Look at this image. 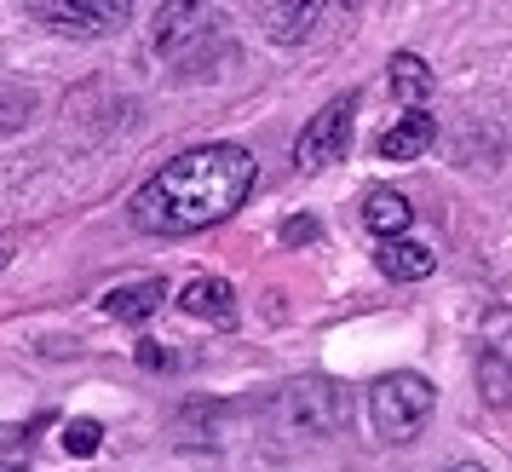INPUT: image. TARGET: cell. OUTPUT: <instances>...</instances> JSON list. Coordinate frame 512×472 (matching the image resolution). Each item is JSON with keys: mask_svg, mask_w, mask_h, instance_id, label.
<instances>
[{"mask_svg": "<svg viewBox=\"0 0 512 472\" xmlns=\"http://www.w3.org/2000/svg\"><path fill=\"white\" fill-rule=\"evenodd\" d=\"M254 179L259 162L242 144H196L144 179V190L133 196V219L150 236L213 231L254 196Z\"/></svg>", "mask_w": 512, "mask_h": 472, "instance_id": "1", "label": "cell"}, {"mask_svg": "<svg viewBox=\"0 0 512 472\" xmlns=\"http://www.w3.org/2000/svg\"><path fill=\"white\" fill-rule=\"evenodd\" d=\"M265 421L288 438H328L346 421V386L328 375H300L265 398Z\"/></svg>", "mask_w": 512, "mask_h": 472, "instance_id": "2", "label": "cell"}, {"mask_svg": "<svg viewBox=\"0 0 512 472\" xmlns=\"http://www.w3.org/2000/svg\"><path fill=\"white\" fill-rule=\"evenodd\" d=\"M432 409H438V386L415 369H392L369 386V426L386 444H409L432 421Z\"/></svg>", "mask_w": 512, "mask_h": 472, "instance_id": "3", "label": "cell"}, {"mask_svg": "<svg viewBox=\"0 0 512 472\" xmlns=\"http://www.w3.org/2000/svg\"><path fill=\"white\" fill-rule=\"evenodd\" d=\"M351 127H357V93H340L328 110H317V116L300 127V139H294V167H300V173L334 167L351 150Z\"/></svg>", "mask_w": 512, "mask_h": 472, "instance_id": "4", "label": "cell"}, {"mask_svg": "<svg viewBox=\"0 0 512 472\" xmlns=\"http://www.w3.org/2000/svg\"><path fill=\"white\" fill-rule=\"evenodd\" d=\"M202 41H213L208 0H167L162 12L150 18V47L162 52V58H190Z\"/></svg>", "mask_w": 512, "mask_h": 472, "instance_id": "5", "label": "cell"}, {"mask_svg": "<svg viewBox=\"0 0 512 472\" xmlns=\"http://www.w3.org/2000/svg\"><path fill=\"white\" fill-rule=\"evenodd\" d=\"M47 24L64 35H81V41H98V35H116L133 24V0H52Z\"/></svg>", "mask_w": 512, "mask_h": 472, "instance_id": "6", "label": "cell"}, {"mask_svg": "<svg viewBox=\"0 0 512 472\" xmlns=\"http://www.w3.org/2000/svg\"><path fill=\"white\" fill-rule=\"evenodd\" d=\"M173 300H179V311L196 317V323H213V329H231L236 323V288L225 283V277H190Z\"/></svg>", "mask_w": 512, "mask_h": 472, "instance_id": "7", "label": "cell"}, {"mask_svg": "<svg viewBox=\"0 0 512 472\" xmlns=\"http://www.w3.org/2000/svg\"><path fill=\"white\" fill-rule=\"evenodd\" d=\"M432 139H438V121L426 116L420 104H409V110H403V121L380 133V156H386V162H415V156H426V150H432Z\"/></svg>", "mask_w": 512, "mask_h": 472, "instance_id": "8", "label": "cell"}, {"mask_svg": "<svg viewBox=\"0 0 512 472\" xmlns=\"http://www.w3.org/2000/svg\"><path fill=\"white\" fill-rule=\"evenodd\" d=\"M323 6L328 0H265V41H277V47L305 41L323 18Z\"/></svg>", "mask_w": 512, "mask_h": 472, "instance_id": "9", "label": "cell"}, {"mask_svg": "<svg viewBox=\"0 0 512 472\" xmlns=\"http://www.w3.org/2000/svg\"><path fill=\"white\" fill-rule=\"evenodd\" d=\"M374 260H380V271L392 277V283H420V277H432V265H438V254L426 248V242H415V236H386L380 248H374Z\"/></svg>", "mask_w": 512, "mask_h": 472, "instance_id": "10", "label": "cell"}, {"mask_svg": "<svg viewBox=\"0 0 512 472\" xmlns=\"http://www.w3.org/2000/svg\"><path fill=\"white\" fill-rule=\"evenodd\" d=\"M167 300V283L162 277H144V283H121L104 294V317H116V323H144V317H156Z\"/></svg>", "mask_w": 512, "mask_h": 472, "instance_id": "11", "label": "cell"}, {"mask_svg": "<svg viewBox=\"0 0 512 472\" xmlns=\"http://www.w3.org/2000/svg\"><path fill=\"white\" fill-rule=\"evenodd\" d=\"M179 444H225L231 432V403H213V398H196L179 409Z\"/></svg>", "mask_w": 512, "mask_h": 472, "instance_id": "12", "label": "cell"}, {"mask_svg": "<svg viewBox=\"0 0 512 472\" xmlns=\"http://www.w3.org/2000/svg\"><path fill=\"white\" fill-rule=\"evenodd\" d=\"M409 219H415V208H409V196H403V190H392V185L363 190V225H369L374 236L409 231Z\"/></svg>", "mask_w": 512, "mask_h": 472, "instance_id": "13", "label": "cell"}, {"mask_svg": "<svg viewBox=\"0 0 512 472\" xmlns=\"http://www.w3.org/2000/svg\"><path fill=\"white\" fill-rule=\"evenodd\" d=\"M386 81H392L397 104H426L432 98V70H426V58H415V52H397L392 64H386Z\"/></svg>", "mask_w": 512, "mask_h": 472, "instance_id": "14", "label": "cell"}, {"mask_svg": "<svg viewBox=\"0 0 512 472\" xmlns=\"http://www.w3.org/2000/svg\"><path fill=\"white\" fill-rule=\"evenodd\" d=\"M478 375H484V403L489 409H507V357H501V346H489L484 352Z\"/></svg>", "mask_w": 512, "mask_h": 472, "instance_id": "15", "label": "cell"}, {"mask_svg": "<svg viewBox=\"0 0 512 472\" xmlns=\"http://www.w3.org/2000/svg\"><path fill=\"white\" fill-rule=\"evenodd\" d=\"M98 444H104V426L98 421H70L64 426V449H70V455H98Z\"/></svg>", "mask_w": 512, "mask_h": 472, "instance_id": "16", "label": "cell"}, {"mask_svg": "<svg viewBox=\"0 0 512 472\" xmlns=\"http://www.w3.org/2000/svg\"><path fill=\"white\" fill-rule=\"evenodd\" d=\"M323 236V225L311 219V213H294V219H282V248H311Z\"/></svg>", "mask_w": 512, "mask_h": 472, "instance_id": "17", "label": "cell"}, {"mask_svg": "<svg viewBox=\"0 0 512 472\" xmlns=\"http://www.w3.org/2000/svg\"><path fill=\"white\" fill-rule=\"evenodd\" d=\"M443 472H484V467H472V461H455V467H443Z\"/></svg>", "mask_w": 512, "mask_h": 472, "instance_id": "18", "label": "cell"}, {"mask_svg": "<svg viewBox=\"0 0 512 472\" xmlns=\"http://www.w3.org/2000/svg\"><path fill=\"white\" fill-rule=\"evenodd\" d=\"M0 472H29V467H18V461H6V455H0Z\"/></svg>", "mask_w": 512, "mask_h": 472, "instance_id": "19", "label": "cell"}, {"mask_svg": "<svg viewBox=\"0 0 512 472\" xmlns=\"http://www.w3.org/2000/svg\"><path fill=\"white\" fill-rule=\"evenodd\" d=\"M6 260H12V248H0V271H6Z\"/></svg>", "mask_w": 512, "mask_h": 472, "instance_id": "20", "label": "cell"}]
</instances>
